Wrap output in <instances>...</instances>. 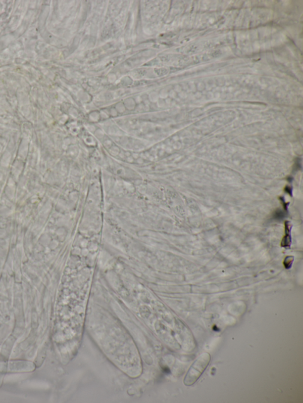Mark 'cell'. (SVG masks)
<instances>
[{
  "mask_svg": "<svg viewBox=\"0 0 303 403\" xmlns=\"http://www.w3.org/2000/svg\"><path fill=\"white\" fill-rule=\"evenodd\" d=\"M291 228H292V227H291L290 223L289 221H286L285 223V235L281 244V246L284 248H289L291 244H292Z\"/></svg>",
  "mask_w": 303,
  "mask_h": 403,
  "instance_id": "cell-2",
  "label": "cell"
},
{
  "mask_svg": "<svg viewBox=\"0 0 303 403\" xmlns=\"http://www.w3.org/2000/svg\"><path fill=\"white\" fill-rule=\"evenodd\" d=\"M295 260V257L292 256H287L284 260V266L286 269H290L292 268L293 263Z\"/></svg>",
  "mask_w": 303,
  "mask_h": 403,
  "instance_id": "cell-3",
  "label": "cell"
},
{
  "mask_svg": "<svg viewBox=\"0 0 303 403\" xmlns=\"http://www.w3.org/2000/svg\"><path fill=\"white\" fill-rule=\"evenodd\" d=\"M210 360L211 356L208 353L202 354L198 357L191 366L186 378H184L185 385L191 386L195 384L207 368Z\"/></svg>",
  "mask_w": 303,
  "mask_h": 403,
  "instance_id": "cell-1",
  "label": "cell"
}]
</instances>
